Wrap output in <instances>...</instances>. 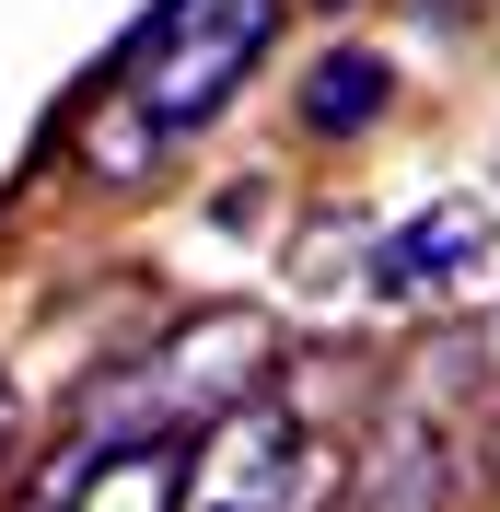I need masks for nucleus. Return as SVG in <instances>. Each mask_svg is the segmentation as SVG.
I'll return each instance as SVG.
<instances>
[{"label": "nucleus", "mask_w": 500, "mask_h": 512, "mask_svg": "<svg viewBox=\"0 0 500 512\" xmlns=\"http://www.w3.org/2000/svg\"><path fill=\"white\" fill-rule=\"evenodd\" d=\"M280 373V326L256 303H210V315L163 326L140 361H117L105 384H82V454H140V443H175V431H210Z\"/></svg>", "instance_id": "obj_1"}, {"label": "nucleus", "mask_w": 500, "mask_h": 512, "mask_svg": "<svg viewBox=\"0 0 500 512\" xmlns=\"http://www.w3.org/2000/svg\"><path fill=\"white\" fill-rule=\"evenodd\" d=\"M268 24H280V0H175V12H152L128 35V128H152V140L210 128L233 105V82L256 70Z\"/></svg>", "instance_id": "obj_2"}, {"label": "nucleus", "mask_w": 500, "mask_h": 512, "mask_svg": "<svg viewBox=\"0 0 500 512\" xmlns=\"http://www.w3.org/2000/svg\"><path fill=\"white\" fill-rule=\"evenodd\" d=\"M303 489V419L280 396H245L233 419H210L187 454V501L175 512H291Z\"/></svg>", "instance_id": "obj_3"}, {"label": "nucleus", "mask_w": 500, "mask_h": 512, "mask_svg": "<svg viewBox=\"0 0 500 512\" xmlns=\"http://www.w3.org/2000/svg\"><path fill=\"white\" fill-rule=\"evenodd\" d=\"M175 489H187V454L140 443V454H70L24 512H175Z\"/></svg>", "instance_id": "obj_4"}, {"label": "nucleus", "mask_w": 500, "mask_h": 512, "mask_svg": "<svg viewBox=\"0 0 500 512\" xmlns=\"http://www.w3.org/2000/svg\"><path fill=\"white\" fill-rule=\"evenodd\" d=\"M489 210H477V198H442V210H419V222H407V233H384V245H373V291H396V303H407V291H431V280H466V268H477V256H489Z\"/></svg>", "instance_id": "obj_5"}, {"label": "nucleus", "mask_w": 500, "mask_h": 512, "mask_svg": "<svg viewBox=\"0 0 500 512\" xmlns=\"http://www.w3.org/2000/svg\"><path fill=\"white\" fill-rule=\"evenodd\" d=\"M442 501H454V454H442L431 408L407 396V408L384 419V443H373V466H361V512H442Z\"/></svg>", "instance_id": "obj_6"}, {"label": "nucleus", "mask_w": 500, "mask_h": 512, "mask_svg": "<svg viewBox=\"0 0 500 512\" xmlns=\"http://www.w3.org/2000/svg\"><path fill=\"white\" fill-rule=\"evenodd\" d=\"M384 94H396V82H384L373 47H338V59H314V82H303V128L314 140H349V128L384 117Z\"/></svg>", "instance_id": "obj_7"}, {"label": "nucleus", "mask_w": 500, "mask_h": 512, "mask_svg": "<svg viewBox=\"0 0 500 512\" xmlns=\"http://www.w3.org/2000/svg\"><path fill=\"white\" fill-rule=\"evenodd\" d=\"M12 419H24V408H12V373H0V443H12Z\"/></svg>", "instance_id": "obj_8"}, {"label": "nucleus", "mask_w": 500, "mask_h": 512, "mask_svg": "<svg viewBox=\"0 0 500 512\" xmlns=\"http://www.w3.org/2000/svg\"><path fill=\"white\" fill-rule=\"evenodd\" d=\"M326 12H338V0H326Z\"/></svg>", "instance_id": "obj_9"}]
</instances>
